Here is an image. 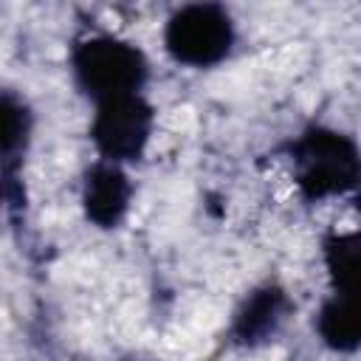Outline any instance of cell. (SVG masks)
Listing matches in <instances>:
<instances>
[{
  "mask_svg": "<svg viewBox=\"0 0 361 361\" xmlns=\"http://www.w3.org/2000/svg\"><path fill=\"white\" fill-rule=\"evenodd\" d=\"M149 133H152V107L144 102L141 93L99 102L90 124V138L102 161L118 166L124 161H138L144 155Z\"/></svg>",
  "mask_w": 361,
  "mask_h": 361,
  "instance_id": "4",
  "label": "cell"
},
{
  "mask_svg": "<svg viewBox=\"0 0 361 361\" xmlns=\"http://www.w3.org/2000/svg\"><path fill=\"white\" fill-rule=\"evenodd\" d=\"M164 45L180 65L212 68L228 56L234 45V23L223 6L192 3L169 17Z\"/></svg>",
  "mask_w": 361,
  "mask_h": 361,
  "instance_id": "3",
  "label": "cell"
},
{
  "mask_svg": "<svg viewBox=\"0 0 361 361\" xmlns=\"http://www.w3.org/2000/svg\"><path fill=\"white\" fill-rule=\"evenodd\" d=\"M133 186L118 164L99 161L85 172L82 180V209L99 228H116L130 209Z\"/></svg>",
  "mask_w": 361,
  "mask_h": 361,
  "instance_id": "5",
  "label": "cell"
},
{
  "mask_svg": "<svg viewBox=\"0 0 361 361\" xmlns=\"http://www.w3.org/2000/svg\"><path fill=\"white\" fill-rule=\"evenodd\" d=\"M322 341L336 353H353L358 347V310H355V293H333L316 319Z\"/></svg>",
  "mask_w": 361,
  "mask_h": 361,
  "instance_id": "8",
  "label": "cell"
},
{
  "mask_svg": "<svg viewBox=\"0 0 361 361\" xmlns=\"http://www.w3.org/2000/svg\"><path fill=\"white\" fill-rule=\"evenodd\" d=\"M76 85L99 104L116 96L138 93L149 76L147 56L118 37H87L71 54Z\"/></svg>",
  "mask_w": 361,
  "mask_h": 361,
  "instance_id": "2",
  "label": "cell"
},
{
  "mask_svg": "<svg viewBox=\"0 0 361 361\" xmlns=\"http://www.w3.org/2000/svg\"><path fill=\"white\" fill-rule=\"evenodd\" d=\"M285 313H288V299L279 288L271 285L257 288L237 310L231 333L240 344H262L276 336L279 324L285 322Z\"/></svg>",
  "mask_w": 361,
  "mask_h": 361,
  "instance_id": "6",
  "label": "cell"
},
{
  "mask_svg": "<svg viewBox=\"0 0 361 361\" xmlns=\"http://www.w3.org/2000/svg\"><path fill=\"white\" fill-rule=\"evenodd\" d=\"M31 107L14 90L0 87V169L20 166L31 138Z\"/></svg>",
  "mask_w": 361,
  "mask_h": 361,
  "instance_id": "7",
  "label": "cell"
},
{
  "mask_svg": "<svg viewBox=\"0 0 361 361\" xmlns=\"http://www.w3.org/2000/svg\"><path fill=\"white\" fill-rule=\"evenodd\" d=\"M324 259L327 271L333 276L336 293H355L358 279V234H333L324 243Z\"/></svg>",
  "mask_w": 361,
  "mask_h": 361,
  "instance_id": "9",
  "label": "cell"
},
{
  "mask_svg": "<svg viewBox=\"0 0 361 361\" xmlns=\"http://www.w3.org/2000/svg\"><path fill=\"white\" fill-rule=\"evenodd\" d=\"M296 186L305 200H324L353 192L358 183V149L344 133L310 127L290 144Z\"/></svg>",
  "mask_w": 361,
  "mask_h": 361,
  "instance_id": "1",
  "label": "cell"
}]
</instances>
